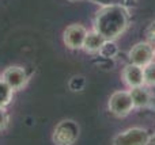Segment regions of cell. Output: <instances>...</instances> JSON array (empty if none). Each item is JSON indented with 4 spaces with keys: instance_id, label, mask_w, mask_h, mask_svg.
Masks as SVG:
<instances>
[{
    "instance_id": "16",
    "label": "cell",
    "mask_w": 155,
    "mask_h": 145,
    "mask_svg": "<svg viewBox=\"0 0 155 145\" xmlns=\"http://www.w3.org/2000/svg\"><path fill=\"white\" fill-rule=\"evenodd\" d=\"M84 84H86V81L82 76H74L70 80V88L72 91H80V90H83Z\"/></svg>"
},
{
    "instance_id": "11",
    "label": "cell",
    "mask_w": 155,
    "mask_h": 145,
    "mask_svg": "<svg viewBox=\"0 0 155 145\" xmlns=\"http://www.w3.org/2000/svg\"><path fill=\"white\" fill-rule=\"evenodd\" d=\"M14 90L4 81V79L0 77V106L2 107H7L14 98Z\"/></svg>"
},
{
    "instance_id": "19",
    "label": "cell",
    "mask_w": 155,
    "mask_h": 145,
    "mask_svg": "<svg viewBox=\"0 0 155 145\" xmlns=\"http://www.w3.org/2000/svg\"><path fill=\"white\" fill-rule=\"evenodd\" d=\"M70 2H72V3H75V2H80V0H70Z\"/></svg>"
},
{
    "instance_id": "20",
    "label": "cell",
    "mask_w": 155,
    "mask_h": 145,
    "mask_svg": "<svg viewBox=\"0 0 155 145\" xmlns=\"http://www.w3.org/2000/svg\"><path fill=\"white\" fill-rule=\"evenodd\" d=\"M154 60H155V45H154Z\"/></svg>"
},
{
    "instance_id": "2",
    "label": "cell",
    "mask_w": 155,
    "mask_h": 145,
    "mask_svg": "<svg viewBox=\"0 0 155 145\" xmlns=\"http://www.w3.org/2000/svg\"><path fill=\"white\" fill-rule=\"evenodd\" d=\"M79 137V125L74 119H63L54 128L52 140L57 145H71Z\"/></svg>"
},
{
    "instance_id": "13",
    "label": "cell",
    "mask_w": 155,
    "mask_h": 145,
    "mask_svg": "<svg viewBox=\"0 0 155 145\" xmlns=\"http://www.w3.org/2000/svg\"><path fill=\"white\" fill-rule=\"evenodd\" d=\"M143 75H144V86L155 87V60L148 62L143 67Z\"/></svg>"
},
{
    "instance_id": "4",
    "label": "cell",
    "mask_w": 155,
    "mask_h": 145,
    "mask_svg": "<svg viewBox=\"0 0 155 145\" xmlns=\"http://www.w3.org/2000/svg\"><path fill=\"white\" fill-rule=\"evenodd\" d=\"M150 141V134L146 129L142 128H131L114 136V145H146Z\"/></svg>"
},
{
    "instance_id": "5",
    "label": "cell",
    "mask_w": 155,
    "mask_h": 145,
    "mask_svg": "<svg viewBox=\"0 0 155 145\" xmlns=\"http://www.w3.org/2000/svg\"><path fill=\"white\" fill-rule=\"evenodd\" d=\"M2 77L14 91H21L29 83V75L26 73L25 68L19 65H11L5 68L2 73Z\"/></svg>"
},
{
    "instance_id": "6",
    "label": "cell",
    "mask_w": 155,
    "mask_h": 145,
    "mask_svg": "<svg viewBox=\"0 0 155 145\" xmlns=\"http://www.w3.org/2000/svg\"><path fill=\"white\" fill-rule=\"evenodd\" d=\"M87 31L88 30L83 24H79V23L70 24L64 30V34H63L64 45L68 49H71V50L83 49V43H84V38H86Z\"/></svg>"
},
{
    "instance_id": "15",
    "label": "cell",
    "mask_w": 155,
    "mask_h": 145,
    "mask_svg": "<svg viewBox=\"0 0 155 145\" xmlns=\"http://www.w3.org/2000/svg\"><path fill=\"white\" fill-rule=\"evenodd\" d=\"M144 35H146V41L154 46L155 45V20L148 23V26L144 30Z\"/></svg>"
},
{
    "instance_id": "1",
    "label": "cell",
    "mask_w": 155,
    "mask_h": 145,
    "mask_svg": "<svg viewBox=\"0 0 155 145\" xmlns=\"http://www.w3.org/2000/svg\"><path fill=\"white\" fill-rule=\"evenodd\" d=\"M129 24V10L123 5H106L97 12L93 29L105 39L116 41Z\"/></svg>"
},
{
    "instance_id": "10",
    "label": "cell",
    "mask_w": 155,
    "mask_h": 145,
    "mask_svg": "<svg viewBox=\"0 0 155 145\" xmlns=\"http://www.w3.org/2000/svg\"><path fill=\"white\" fill-rule=\"evenodd\" d=\"M105 41L106 39H105L98 31H95V30L93 29V30H90V31H87V34H86L83 49H84L87 53L97 54L99 52V49L102 48Z\"/></svg>"
},
{
    "instance_id": "8",
    "label": "cell",
    "mask_w": 155,
    "mask_h": 145,
    "mask_svg": "<svg viewBox=\"0 0 155 145\" xmlns=\"http://www.w3.org/2000/svg\"><path fill=\"white\" fill-rule=\"evenodd\" d=\"M121 77L123 81L125 83L127 87L132 88V87L137 86H144V75H143V67L136 64H127L124 67L123 72H121Z\"/></svg>"
},
{
    "instance_id": "14",
    "label": "cell",
    "mask_w": 155,
    "mask_h": 145,
    "mask_svg": "<svg viewBox=\"0 0 155 145\" xmlns=\"http://www.w3.org/2000/svg\"><path fill=\"white\" fill-rule=\"evenodd\" d=\"M90 2L102 5V7H106V5H123V7H127L128 10L136 5V0H90Z\"/></svg>"
},
{
    "instance_id": "17",
    "label": "cell",
    "mask_w": 155,
    "mask_h": 145,
    "mask_svg": "<svg viewBox=\"0 0 155 145\" xmlns=\"http://www.w3.org/2000/svg\"><path fill=\"white\" fill-rule=\"evenodd\" d=\"M8 122H10V117H8L7 110H5V107L0 106V132L8 126Z\"/></svg>"
},
{
    "instance_id": "12",
    "label": "cell",
    "mask_w": 155,
    "mask_h": 145,
    "mask_svg": "<svg viewBox=\"0 0 155 145\" xmlns=\"http://www.w3.org/2000/svg\"><path fill=\"white\" fill-rule=\"evenodd\" d=\"M117 53H118V48L113 39L105 41L102 48L99 49V52H98V54L101 57H104V58H112V60L117 56Z\"/></svg>"
},
{
    "instance_id": "18",
    "label": "cell",
    "mask_w": 155,
    "mask_h": 145,
    "mask_svg": "<svg viewBox=\"0 0 155 145\" xmlns=\"http://www.w3.org/2000/svg\"><path fill=\"white\" fill-rule=\"evenodd\" d=\"M148 144H153V145H155V133L153 136H150V141H148Z\"/></svg>"
},
{
    "instance_id": "3",
    "label": "cell",
    "mask_w": 155,
    "mask_h": 145,
    "mask_svg": "<svg viewBox=\"0 0 155 145\" xmlns=\"http://www.w3.org/2000/svg\"><path fill=\"white\" fill-rule=\"evenodd\" d=\"M107 107H109V111L113 115L123 118L134 110L135 106L129 91H116L110 95Z\"/></svg>"
},
{
    "instance_id": "9",
    "label": "cell",
    "mask_w": 155,
    "mask_h": 145,
    "mask_svg": "<svg viewBox=\"0 0 155 145\" xmlns=\"http://www.w3.org/2000/svg\"><path fill=\"white\" fill-rule=\"evenodd\" d=\"M129 94L132 96V102H134L135 109H143L147 107L150 105L151 99V92L148 90L147 86H137V87H132L129 90Z\"/></svg>"
},
{
    "instance_id": "7",
    "label": "cell",
    "mask_w": 155,
    "mask_h": 145,
    "mask_svg": "<svg viewBox=\"0 0 155 145\" xmlns=\"http://www.w3.org/2000/svg\"><path fill=\"white\" fill-rule=\"evenodd\" d=\"M128 60L132 64L144 67L154 60V46L147 41L136 43L128 52Z\"/></svg>"
}]
</instances>
